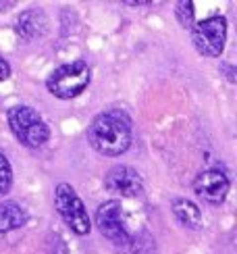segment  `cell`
Instances as JSON below:
<instances>
[{
	"label": "cell",
	"instance_id": "obj_1",
	"mask_svg": "<svg viewBox=\"0 0 237 254\" xmlns=\"http://www.w3.org/2000/svg\"><path fill=\"white\" fill-rule=\"evenodd\" d=\"M88 140L96 152L118 156L131 146V121L121 111L100 113L88 127Z\"/></svg>",
	"mask_w": 237,
	"mask_h": 254
},
{
	"label": "cell",
	"instance_id": "obj_2",
	"mask_svg": "<svg viewBox=\"0 0 237 254\" xmlns=\"http://www.w3.org/2000/svg\"><path fill=\"white\" fill-rule=\"evenodd\" d=\"M92 79V71L88 67V63L83 61H73L67 65H60L50 73V77L46 81V88L52 96L69 100L75 98L88 88V83Z\"/></svg>",
	"mask_w": 237,
	"mask_h": 254
},
{
	"label": "cell",
	"instance_id": "obj_3",
	"mask_svg": "<svg viewBox=\"0 0 237 254\" xmlns=\"http://www.w3.org/2000/svg\"><path fill=\"white\" fill-rule=\"evenodd\" d=\"M8 127L15 137L29 148H40L48 142L50 129L31 107H13L8 111Z\"/></svg>",
	"mask_w": 237,
	"mask_h": 254
},
{
	"label": "cell",
	"instance_id": "obj_4",
	"mask_svg": "<svg viewBox=\"0 0 237 254\" xmlns=\"http://www.w3.org/2000/svg\"><path fill=\"white\" fill-rule=\"evenodd\" d=\"M55 204H57V210L62 217V221L75 231V234L77 236L90 234V229H92L90 215H88V210H85L81 198L77 196V192H75L69 184H59L57 186Z\"/></svg>",
	"mask_w": 237,
	"mask_h": 254
},
{
	"label": "cell",
	"instance_id": "obj_5",
	"mask_svg": "<svg viewBox=\"0 0 237 254\" xmlns=\"http://www.w3.org/2000/svg\"><path fill=\"white\" fill-rule=\"evenodd\" d=\"M193 46L204 57H219L225 42H227V19L225 17H208L191 27Z\"/></svg>",
	"mask_w": 237,
	"mask_h": 254
},
{
	"label": "cell",
	"instance_id": "obj_6",
	"mask_svg": "<svg viewBox=\"0 0 237 254\" xmlns=\"http://www.w3.org/2000/svg\"><path fill=\"white\" fill-rule=\"evenodd\" d=\"M96 225L102 231L104 238H109L117 246H129V234L123 225V213H121V202L118 200H109L98 206L96 213Z\"/></svg>",
	"mask_w": 237,
	"mask_h": 254
},
{
	"label": "cell",
	"instance_id": "obj_7",
	"mask_svg": "<svg viewBox=\"0 0 237 254\" xmlns=\"http://www.w3.org/2000/svg\"><path fill=\"white\" fill-rule=\"evenodd\" d=\"M193 192L210 204H221L229 192V177L219 169H204L193 179Z\"/></svg>",
	"mask_w": 237,
	"mask_h": 254
},
{
	"label": "cell",
	"instance_id": "obj_8",
	"mask_svg": "<svg viewBox=\"0 0 237 254\" xmlns=\"http://www.w3.org/2000/svg\"><path fill=\"white\" fill-rule=\"evenodd\" d=\"M104 188L109 192L115 194H121L127 198H133L137 194H142L144 184H142V177L137 175L135 169L127 167V165H117L113 167L109 173L104 177Z\"/></svg>",
	"mask_w": 237,
	"mask_h": 254
},
{
	"label": "cell",
	"instance_id": "obj_9",
	"mask_svg": "<svg viewBox=\"0 0 237 254\" xmlns=\"http://www.w3.org/2000/svg\"><path fill=\"white\" fill-rule=\"evenodd\" d=\"M46 27H48L46 15L40 8H29L25 13H21V17L17 19L15 34L25 42H34L36 38H42L46 34Z\"/></svg>",
	"mask_w": 237,
	"mask_h": 254
},
{
	"label": "cell",
	"instance_id": "obj_10",
	"mask_svg": "<svg viewBox=\"0 0 237 254\" xmlns=\"http://www.w3.org/2000/svg\"><path fill=\"white\" fill-rule=\"evenodd\" d=\"M175 217L179 219V223L187 229H200L202 227V210L187 198H173L171 202Z\"/></svg>",
	"mask_w": 237,
	"mask_h": 254
},
{
	"label": "cell",
	"instance_id": "obj_11",
	"mask_svg": "<svg viewBox=\"0 0 237 254\" xmlns=\"http://www.w3.org/2000/svg\"><path fill=\"white\" fill-rule=\"evenodd\" d=\"M25 221H27V215H25V210L21 208V204H17V202L0 204V234L19 229L21 225H25Z\"/></svg>",
	"mask_w": 237,
	"mask_h": 254
},
{
	"label": "cell",
	"instance_id": "obj_12",
	"mask_svg": "<svg viewBox=\"0 0 237 254\" xmlns=\"http://www.w3.org/2000/svg\"><path fill=\"white\" fill-rule=\"evenodd\" d=\"M193 13H196V8H193L191 0H181V2H177L175 15L183 27H193Z\"/></svg>",
	"mask_w": 237,
	"mask_h": 254
},
{
	"label": "cell",
	"instance_id": "obj_13",
	"mask_svg": "<svg viewBox=\"0 0 237 254\" xmlns=\"http://www.w3.org/2000/svg\"><path fill=\"white\" fill-rule=\"evenodd\" d=\"M10 184H13V169H10V163L6 161V156L0 154V196L8 192Z\"/></svg>",
	"mask_w": 237,
	"mask_h": 254
},
{
	"label": "cell",
	"instance_id": "obj_14",
	"mask_svg": "<svg viewBox=\"0 0 237 254\" xmlns=\"http://www.w3.org/2000/svg\"><path fill=\"white\" fill-rule=\"evenodd\" d=\"M8 75H10V65L0 57V83H2L4 79H8Z\"/></svg>",
	"mask_w": 237,
	"mask_h": 254
},
{
	"label": "cell",
	"instance_id": "obj_15",
	"mask_svg": "<svg viewBox=\"0 0 237 254\" xmlns=\"http://www.w3.org/2000/svg\"><path fill=\"white\" fill-rule=\"evenodd\" d=\"M6 6H13V2H0V10H2V8L6 10Z\"/></svg>",
	"mask_w": 237,
	"mask_h": 254
}]
</instances>
